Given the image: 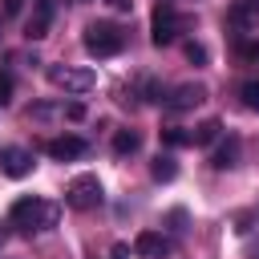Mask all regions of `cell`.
Returning <instances> with one entry per match:
<instances>
[{"mask_svg": "<svg viewBox=\"0 0 259 259\" xmlns=\"http://www.w3.org/2000/svg\"><path fill=\"white\" fill-rule=\"evenodd\" d=\"M57 219H61V206H53V202H45V198H36V194L16 198V202H12V210H8V227L24 231V235L53 231V227H57Z\"/></svg>", "mask_w": 259, "mask_h": 259, "instance_id": "cell-1", "label": "cell"}, {"mask_svg": "<svg viewBox=\"0 0 259 259\" xmlns=\"http://www.w3.org/2000/svg\"><path fill=\"white\" fill-rule=\"evenodd\" d=\"M125 49V32L117 28V24H89L85 28V53L89 57H117Z\"/></svg>", "mask_w": 259, "mask_h": 259, "instance_id": "cell-2", "label": "cell"}, {"mask_svg": "<svg viewBox=\"0 0 259 259\" xmlns=\"http://www.w3.org/2000/svg\"><path fill=\"white\" fill-rule=\"evenodd\" d=\"M45 77H49V85L61 89V93H89V89L97 85L93 69H77V65H49Z\"/></svg>", "mask_w": 259, "mask_h": 259, "instance_id": "cell-3", "label": "cell"}, {"mask_svg": "<svg viewBox=\"0 0 259 259\" xmlns=\"http://www.w3.org/2000/svg\"><path fill=\"white\" fill-rule=\"evenodd\" d=\"M101 182H97V174H77L69 186H65V206L69 210H93V206H101Z\"/></svg>", "mask_w": 259, "mask_h": 259, "instance_id": "cell-4", "label": "cell"}, {"mask_svg": "<svg viewBox=\"0 0 259 259\" xmlns=\"http://www.w3.org/2000/svg\"><path fill=\"white\" fill-rule=\"evenodd\" d=\"M182 28H186V20H182V16H178L170 4H158V8H154V28H150V40H154L158 49L174 45Z\"/></svg>", "mask_w": 259, "mask_h": 259, "instance_id": "cell-5", "label": "cell"}, {"mask_svg": "<svg viewBox=\"0 0 259 259\" xmlns=\"http://www.w3.org/2000/svg\"><path fill=\"white\" fill-rule=\"evenodd\" d=\"M202 101H206V85H198V81L174 85L170 97H162V105H166L170 113H186V109H194V105H202Z\"/></svg>", "mask_w": 259, "mask_h": 259, "instance_id": "cell-6", "label": "cell"}, {"mask_svg": "<svg viewBox=\"0 0 259 259\" xmlns=\"http://www.w3.org/2000/svg\"><path fill=\"white\" fill-rule=\"evenodd\" d=\"M32 166H36L32 150H24V146H4V150H0V170H4L8 178H28Z\"/></svg>", "mask_w": 259, "mask_h": 259, "instance_id": "cell-7", "label": "cell"}, {"mask_svg": "<svg viewBox=\"0 0 259 259\" xmlns=\"http://www.w3.org/2000/svg\"><path fill=\"white\" fill-rule=\"evenodd\" d=\"M89 146H85V138H77V134H61V138H49L45 142V154L53 158V162H73V158H81Z\"/></svg>", "mask_w": 259, "mask_h": 259, "instance_id": "cell-8", "label": "cell"}, {"mask_svg": "<svg viewBox=\"0 0 259 259\" xmlns=\"http://www.w3.org/2000/svg\"><path fill=\"white\" fill-rule=\"evenodd\" d=\"M134 251H138L142 259H166V255L174 251V243H170L166 235H158V231H142V235L134 239Z\"/></svg>", "mask_w": 259, "mask_h": 259, "instance_id": "cell-9", "label": "cell"}, {"mask_svg": "<svg viewBox=\"0 0 259 259\" xmlns=\"http://www.w3.org/2000/svg\"><path fill=\"white\" fill-rule=\"evenodd\" d=\"M227 24L239 28V32L255 28V24H259V0H235V4L227 8Z\"/></svg>", "mask_w": 259, "mask_h": 259, "instance_id": "cell-10", "label": "cell"}, {"mask_svg": "<svg viewBox=\"0 0 259 259\" xmlns=\"http://www.w3.org/2000/svg\"><path fill=\"white\" fill-rule=\"evenodd\" d=\"M49 24H53V0H32V16H28V40L49 36Z\"/></svg>", "mask_w": 259, "mask_h": 259, "instance_id": "cell-11", "label": "cell"}, {"mask_svg": "<svg viewBox=\"0 0 259 259\" xmlns=\"http://www.w3.org/2000/svg\"><path fill=\"white\" fill-rule=\"evenodd\" d=\"M210 166H214V170H231V166H239V138H235V134H231V138H223V142L214 146Z\"/></svg>", "mask_w": 259, "mask_h": 259, "instance_id": "cell-12", "label": "cell"}, {"mask_svg": "<svg viewBox=\"0 0 259 259\" xmlns=\"http://www.w3.org/2000/svg\"><path fill=\"white\" fill-rule=\"evenodd\" d=\"M219 134H223V121L219 117H206L202 125L190 130V146H210V142H219Z\"/></svg>", "mask_w": 259, "mask_h": 259, "instance_id": "cell-13", "label": "cell"}, {"mask_svg": "<svg viewBox=\"0 0 259 259\" xmlns=\"http://www.w3.org/2000/svg\"><path fill=\"white\" fill-rule=\"evenodd\" d=\"M142 150V134L138 130H117L113 134V154L117 158H130V154H138Z\"/></svg>", "mask_w": 259, "mask_h": 259, "instance_id": "cell-14", "label": "cell"}, {"mask_svg": "<svg viewBox=\"0 0 259 259\" xmlns=\"http://www.w3.org/2000/svg\"><path fill=\"white\" fill-rule=\"evenodd\" d=\"M150 174H154V182H174V178H178V162H174L170 154H158V158L150 162Z\"/></svg>", "mask_w": 259, "mask_h": 259, "instance_id": "cell-15", "label": "cell"}, {"mask_svg": "<svg viewBox=\"0 0 259 259\" xmlns=\"http://www.w3.org/2000/svg\"><path fill=\"white\" fill-rule=\"evenodd\" d=\"M162 142H166L170 150H178V146H190V130H182V125H166V130H162Z\"/></svg>", "mask_w": 259, "mask_h": 259, "instance_id": "cell-16", "label": "cell"}, {"mask_svg": "<svg viewBox=\"0 0 259 259\" xmlns=\"http://www.w3.org/2000/svg\"><path fill=\"white\" fill-rule=\"evenodd\" d=\"M239 97H243V105H247V109H255V113H259V81H243Z\"/></svg>", "mask_w": 259, "mask_h": 259, "instance_id": "cell-17", "label": "cell"}, {"mask_svg": "<svg viewBox=\"0 0 259 259\" xmlns=\"http://www.w3.org/2000/svg\"><path fill=\"white\" fill-rule=\"evenodd\" d=\"M206 57H210V53H206V45H198V40H190V45H186V61H190V65H206Z\"/></svg>", "mask_w": 259, "mask_h": 259, "instance_id": "cell-18", "label": "cell"}, {"mask_svg": "<svg viewBox=\"0 0 259 259\" xmlns=\"http://www.w3.org/2000/svg\"><path fill=\"white\" fill-rule=\"evenodd\" d=\"M239 57L243 61H259V40H239Z\"/></svg>", "mask_w": 259, "mask_h": 259, "instance_id": "cell-19", "label": "cell"}, {"mask_svg": "<svg viewBox=\"0 0 259 259\" xmlns=\"http://www.w3.org/2000/svg\"><path fill=\"white\" fill-rule=\"evenodd\" d=\"M12 101V73H0V105Z\"/></svg>", "mask_w": 259, "mask_h": 259, "instance_id": "cell-20", "label": "cell"}, {"mask_svg": "<svg viewBox=\"0 0 259 259\" xmlns=\"http://www.w3.org/2000/svg\"><path fill=\"white\" fill-rule=\"evenodd\" d=\"M65 117H69V121H81V117H85V105H81V101H69V105H65Z\"/></svg>", "mask_w": 259, "mask_h": 259, "instance_id": "cell-21", "label": "cell"}, {"mask_svg": "<svg viewBox=\"0 0 259 259\" xmlns=\"http://www.w3.org/2000/svg\"><path fill=\"white\" fill-rule=\"evenodd\" d=\"M170 223H174V231H186V210L174 206V210H170Z\"/></svg>", "mask_w": 259, "mask_h": 259, "instance_id": "cell-22", "label": "cell"}, {"mask_svg": "<svg viewBox=\"0 0 259 259\" xmlns=\"http://www.w3.org/2000/svg\"><path fill=\"white\" fill-rule=\"evenodd\" d=\"M105 4H109L113 12H130V8H134V0H105Z\"/></svg>", "mask_w": 259, "mask_h": 259, "instance_id": "cell-23", "label": "cell"}, {"mask_svg": "<svg viewBox=\"0 0 259 259\" xmlns=\"http://www.w3.org/2000/svg\"><path fill=\"white\" fill-rule=\"evenodd\" d=\"M20 4H28V0H4V8H8V12H16Z\"/></svg>", "mask_w": 259, "mask_h": 259, "instance_id": "cell-24", "label": "cell"}, {"mask_svg": "<svg viewBox=\"0 0 259 259\" xmlns=\"http://www.w3.org/2000/svg\"><path fill=\"white\" fill-rule=\"evenodd\" d=\"M4 235H8V231H4V223H0V243H4Z\"/></svg>", "mask_w": 259, "mask_h": 259, "instance_id": "cell-25", "label": "cell"}]
</instances>
